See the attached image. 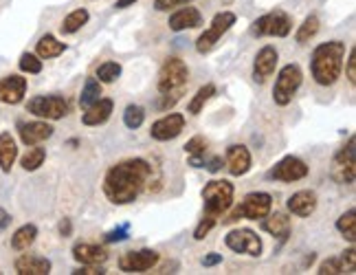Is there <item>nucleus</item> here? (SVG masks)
I'll return each mask as SVG.
<instances>
[{"mask_svg":"<svg viewBox=\"0 0 356 275\" xmlns=\"http://www.w3.org/2000/svg\"><path fill=\"white\" fill-rule=\"evenodd\" d=\"M152 181V163L145 159H123L104 176V194L113 205H130Z\"/></svg>","mask_w":356,"mask_h":275,"instance_id":"1","label":"nucleus"},{"mask_svg":"<svg viewBox=\"0 0 356 275\" xmlns=\"http://www.w3.org/2000/svg\"><path fill=\"white\" fill-rule=\"evenodd\" d=\"M343 60H346V42L330 40V42L319 45L312 51L310 58L312 79L319 86H334L341 77V71H343Z\"/></svg>","mask_w":356,"mask_h":275,"instance_id":"2","label":"nucleus"},{"mask_svg":"<svg viewBox=\"0 0 356 275\" xmlns=\"http://www.w3.org/2000/svg\"><path fill=\"white\" fill-rule=\"evenodd\" d=\"M234 194H236V187L234 183L229 181H209L207 185L202 187V203H204V216H211V218H220L225 216L231 205H234Z\"/></svg>","mask_w":356,"mask_h":275,"instance_id":"3","label":"nucleus"},{"mask_svg":"<svg viewBox=\"0 0 356 275\" xmlns=\"http://www.w3.org/2000/svg\"><path fill=\"white\" fill-rule=\"evenodd\" d=\"M189 81V66L181 58H168L159 71V93L181 97Z\"/></svg>","mask_w":356,"mask_h":275,"instance_id":"4","label":"nucleus"},{"mask_svg":"<svg viewBox=\"0 0 356 275\" xmlns=\"http://www.w3.org/2000/svg\"><path fill=\"white\" fill-rule=\"evenodd\" d=\"M270 210H273V196L268 194V191H249L238 207L231 212L227 218H222V223L231 225V223H238L240 218L262 220Z\"/></svg>","mask_w":356,"mask_h":275,"instance_id":"5","label":"nucleus"},{"mask_svg":"<svg viewBox=\"0 0 356 275\" xmlns=\"http://www.w3.org/2000/svg\"><path fill=\"white\" fill-rule=\"evenodd\" d=\"M293 31V18L286 11L275 9L259 16L251 24V36L255 38H286Z\"/></svg>","mask_w":356,"mask_h":275,"instance_id":"6","label":"nucleus"},{"mask_svg":"<svg viewBox=\"0 0 356 275\" xmlns=\"http://www.w3.org/2000/svg\"><path fill=\"white\" fill-rule=\"evenodd\" d=\"M68 100L62 95H35L29 102H26V113H31L38 119H47V121H58L68 115Z\"/></svg>","mask_w":356,"mask_h":275,"instance_id":"7","label":"nucleus"},{"mask_svg":"<svg viewBox=\"0 0 356 275\" xmlns=\"http://www.w3.org/2000/svg\"><path fill=\"white\" fill-rule=\"evenodd\" d=\"M301 79H304V73H301L299 64H286L277 73L275 86H273V102L277 106H289L301 86Z\"/></svg>","mask_w":356,"mask_h":275,"instance_id":"8","label":"nucleus"},{"mask_svg":"<svg viewBox=\"0 0 356 275\" xmlns=\"http://www.w3.org/2000/svg\"><path fill=\"white\" fill-rule=\"evenodd\" d=\"M236 24V13L234 11H220L216 13L213 20H211V26L207 31H202L200 38L196 40V51L200 55H207L216 49V45L220 42V38L231 29V26Z\"/></svg>","mask_w":356,"mask_h":275,"instance_id":"9","label":"nucleus"},{"mask_svg":"<svg viewBox=\"0 0 356 275\" xmlns=\"http://www.w3.org/2000/svg\"><path fill=\"white\" fill-rule=\"evenodd\" d=\"M354 136H350L346 146H341L337 150V155L332 159V168H330V176L332 181L339 185H352L354 176H356V159H354Z\"/></svg>","mask_w":356,"mask_h":275,"instance_id":"10","label":"nucleus"},{"mask_svg":"<svg viewBox=\"0 0 356 275\" xmlns=\"http://www.w3.org/2000/svg\"><path fill=\"white\" fill-rule=\"evenodd\" d=\"M308 176V165L301 161L299 157H284L282 161H277L273 168L266 172L268 181H280V183H295L301 181V178Z\"/></svg>","mask_w":356,"mask_h":275,"instance_id":"11","label":"nucleus"},{"mask_svg":"<svg viewBox=\"0 0 356 275\" xmlns=\"http://www.w3.org/2000/svg\"><path fill=\"white\" fill-rule=\"evenodd\" d=\"M225 244L234 253L251 256V258L262 256V240H259V236L253 229H234V231H229L225 236Z\"/></svg>","mask_w":356,"mask_h":275,"instance_id":"12","label":"nucleus"},{"mask_svg":"<svg viewBox=\"0 0 356 275\" xmlns=\"http://www.w3.org/2000/svg\"><path fill=\"white\" fill-rule=\"evenodd\" d=\"M161 256L154 249H139V251H126L119 258V269L123 273H145L159 265Z\"/></svg>","mask_w":356,"mask_h":275,"instance_id":"13","label":"nucleus"},{"mask_svg":"<svg viewBox=\"0 0 356 275\" xmlns=\"http://www.w3.org/2000/svg\"><path fill=\"white\" fill-rule=\"evenodd\" d=\"M183 130H185V115L170 113V115L161 117L159 121L152 123V128H149V136H152L154 141H172Z\"/></svg>","mask_w":356,"mask_h":275,"instance_id":"14","label":"nucleus"},{"mask_svg":"<svg viewBox=\"0 0 356 275\" xmlns=\"http://www.w3.org/2000/svg\"><path fill=\"white\" fill-rule=\"evenodd\" d=\"M53 128L51 123H47V119H38V121H18V134L20 141L29 148V146H40L44 143L47 139L53 136Z\"/></svg>","mask_w":356,"mask_h":275,"instance_id":"15","label":"nucleus"},{"mask_svg":"<svg viewBox=\"0 0 356 275\" xmlns=\"http://www.w3.org/2000/svg\"><path fill=\"white\" fill-rule=\"evenodd\" d=\"M277 62H280V53L273 45H266L257 51L255 60H253V79L257 84H264V81L275 73Z\"/></svg>","mask_w":356,"mask_h":275,"instance_id":"16","label":"nucleus"},{"mask_svg":"<svg viewBox=\"0 0 356 275\" xmlns=\"http://www.w3.org/2000/svg\"><path fill=\"white\" fill-rule=\"evenodd\" d=\"M26 95V77L22 75H7L0 79V104L16 106Z\"/></svg>","mask_w":356,"mask_h":275,"instance_id":"17","label":"nucleus"},{"mask_svg":"<svg viewBox=\"0 0 356 275\" xmlns=\"http://www.w3.org/2000/svg\"><path fill=\"white\" fill-rule=\"evenodd\" d=\"M225 165H227V170H229L231 176H244L253 165L249 148L238 146V143L229 146L227 148V157H225Z\"/></svg>","mask_w":356,"mask_h":275,"instance_id":"18","label":"nucleus"},{"mask_svg":"<svg viewBox=\"0 0 356 275\" xmlns=\"http://www.w3.org/2000/svg\"><path fill=\"white\" fill-rule=\"evenodd\" d=\"M18 275H49L51 273V260L38 253H22L13 262Z\"/></svg>","mask_w":356,"mask_h":275,"instance_id":"19","label":"nucleus"},{"mask_svg":"<svg viewBox=\"0 0 356 275\" xmlns=\"http://www.w3.org/2000/svg\"><path fill=\"white\" fill-rule=\"evenodd\" d=\"M286 207L297 218H308L317 210V194L312 189H299L286 201Z\"/></svg>","mask_w":356,"mask_h":275,"instance_id":"20","label":"nucleus"},{"mask_svg":"<svg viewBox=\"0 0 356 275\" xmlns=\"http://www.w3.org/2000/svg\"><path fill=\"white\" fill-rule=\"evenodd\" d=\"M200 24H202V13L196 7H181L172 13L168 22V26L176 33L187 31V29H198Z\"/></svg>","mask_w":356,"mask_h":275,"instance_id":"21","label":"nucleus"},{"mask_svg":"<svg viewBox=\"0 0 356 275\" xmlns=\"http://www.w3.org/2000/svg\"><path fill=\"white\" fill-rule=\"evenodd\" d=\"M262 229L266 233H270L273 238H277L280 242H286L291 236V218L282 214V212H275V214H266L262 218Z\"/></svg>","mask_w":356,"mask_h":275,"instance_id":"22","label":"nucleus"},{"mask_svg":"<svg viewBox=\"0 0 356 275\" xmlns=\"http://www.w3.org/2000/svg\"><path fill=\"white\" fill-rule=\"evenodd\" d=\"M113 108H115V102L111 97H102L99 102H95L90 108L84 110V115H81V123L84 126H102L113 115Z\"/></svg>","mask_w":356,"mask_h":275,"instance_id":"23","label":"nucleus"},{"mask_svg":"<svg viewBox=\"0 0 356 275\" xmlns=\"http://www.w3.org/2000/svg\"><path fill=\"white\" fill-rule=\"evenodd\" d=\"M73 258L79 265H104L108 260V251L92 242H77L73 246Z\"/></svg>","mask_w":356,"mask_h":275,"instance_id":"24","label":"nucleus"},{"mask_svg":"<svg viewBox=\"0 0 356 275\" xmlns=\"http://www.w3.org/2000/svg\"><path fill=\"white\" fill-rule=\"evenodd\" d=\"M18 159V146L11 132H0V170L5 174L11 172L13 163Z\"/></svg>","mask_w":356,"mask_h":275,"instance_id":"25","label":"nucleus"},{"mask_svg":"<svg viewBox=\"0 0 356 275\" xmlns=\"http://www.w3.org/2000/svg\"><path fill=\"white\" fill-rule=\"evenodd\" d=\"M66 51V45L60 42V40L56 36H42L38 40V45H35V55L40 60H53V58H60V55Z\"/></svg>","mask_w":356,"mask_h":275,"instance_id":"26","label":"nucleus"},{"mask_svg":"<svg viewBox=\"0 0 356 275\" xmlns=\"http://www.w3.org/2000/svg\"><path fill=\"white\" fill-rule=\"evenodd\" d=\"M88 20H90V13H88V9L79 7V9H75V11L68 13V16L62 20V24H60V31H62V36H73V33H77V31H79L84 24H88Z\"/></svg>","mask_w":356,"mask_h":275,"instance_id":"27","label":"nucleus"},{"mask_svg":"<svg viewBox=\"0 0 356 275\" xmlns=\"http://www.w3.org/2000/svg\"><path fill=\"white\" fill-rule=\"evenodd\" d=\"M35 238H38V227L31 225V223L29 225H22L11 236V249L13 251H26L35 242Z\"/></svg>","mask_w":356,"mask_h":275,"instance_id":"28","label":"nucleus"},{"mask_svg":"<svg viewBox=\"0 0 356 275\" xmlns=\"http://www.w3.org/2000/svg\"><path fill=\"white\" fill-rule=\"evenodd\" d=\"M99 100H102V81L97 77H88L84 88H81V95H79V106H81V110L90 108L95 102H99Z\"/></svg>","mask_w":356,"mask_h":275,"instance_id":"29","label":"nucleus"},{"mask_svg":"<svg viewBox=\"0 0 356 275\" xmlns=\"http://www.w3.org/2000/svg\"><path fill=\"white\" fill-rule=\"evenodd\" d=\"M44 161H47V150L40 146H29L26 155H22V159H20V165L24 172H35L42 168Z\"/></svg>","mask_w":356,"mask_h":275,"instance_id":"30","label":"nucleus"},{"mask_svg":"<svg viewBox=\"0 0 356 275\" xmlns=\"http://www.w3.org/2000/svg\"><path fill=\"white\" fill-rule=\"evenodd\" d=\"M337 231L343 236L350 244L356 242V212L354 210H348L346 214H341L337 218Z\"/></svg>","mask_w":356,"mask_h":275,"instance_id":"31","label":"nucleus"},{"mask_svg":"<svg viewBox=\"0 0 356 275\" xmlns=\"http://www.w3.org/2000/svg\"><path fill=\"white\" fill-rule=\"evenodd\" d=\"M216 95V84H204V86H200L198 88V93L191 97V102H189V106H187V113L189 115H198L200 110L207 106V102L213 97Z\"/></svg>","mask_w":356,"mask_h":275,"instance_id":"32","label":"nucleus"},{"mask_svg":"<svg viewBox=\"0 0 356 275\" xmlns=\"http://www.w3.org/2000/svg\"><path fill=\"white\" fill-rule=\"evenodd\" d=\"M319 33V18L314 16V13H310V16L304 20V24H299V29H297V36H295V40L299 45H306V42H310V40Z\"/></svg>","mask_w":356,"mask_h":275,"instance_id":"33","label":"nucleus"},{"mask_svg":"<svg viewBox=\"0 0 356 275\" xmlns=\"http://www.w3.org/2000/svg\"><path fill=\"white\" fill-rule=\"evenodd\" d=\"M143 121H145V110L139 104L126 106V110H123V123H126V128L136 130L143 126Z\"/></svg>","mask_w":356,"mask_h":275,"instance_id":"34","label":"nucleus"},{"mask_svg":"<svg viewBox=\"0 0 356 275\" xmlns=\"http://www.w3.org/2000/svg\"><path fill=\"white\" fill-rule=\"evenodd\" d=\"M121 77V64L119 62H104L97 66V79L102 84H115Z\"/></svg>","mask_w":356,"mask_h":275,"instance_id":"35","label":"nucleus"},{"mask_svg":"<svg viewBox=\"0 0 356 275\" xmlns=\"http://www.w3.org/2000/svg\"><path fill=\"white\" fill-rule=\"evenodd\" d=\"M18 66H20L22 73H29V75L42 73V60H40L35 53H22L20 60H18Z\"/></svg>","mask_w":356,"mask_h":275,"instance_id":"36","label":"nucleus"},{"mask_svg":"<svg viewBox=\"0 0 356 275\" xmlns=\"http://www.w3.org/2000/svg\"><path fill=\"white\" fill-rule=\"evenodd\" d=\"M319 275H339V273H346V267L341 262V258H327L319 265Z\"/></svg>","mask_w":356,"mask_h":275,"instance_id":"37","label":"nucleus"},{"mask_svg":"<svg viewBox=\"0 0 356 275\" xmlns=\"http://www.w3.org/2000/svg\"><path fill=\"white\" fill-rule=\"evenodd\" d=\"M185 152L189 157H200L207 152V141H204V136H194V139H189L185 143Z\"/></svg>","mask_w":356,"mask_h":275,"instance_id":"38","label":"nucleus"},{"mask_svg":"<svg viewBox=\"0 0 356 275\" xmlns=\"http://www.w3.org/2000/svg\"><path fill=\"white\" fill-rule=\"evenodd\" d=\"M218 225V220L211 218V216H202V220L198 223V227L194 229V240H204L207 238V233Z\"/></svg>","mask_w":356,"mask_h":275,"instance_id":"39","label":"nucleus"},{"mask_svg":"<svg viewBox=\"0 0 356 275\" xmlns=\"http://www.w3.org/2000/svg\"><path fill=\"white\" fill-rule=\"evenodd\" d=\"M128 229H130V225H128V223L119 225L117 229L104 233V242L111 244V242H123V240H128Z\"/></svg>","mask_w":356,"mask_h":275,"instance_id":"40","label":"nucleus"},{"mask_svg":"<svg viewBox=\"0 0 356 275\" xmlns=\"http://www.w3.org/2000/svg\"><path fill=\"white\" fill-rule=\"evenodd\" d=\"M339 258H341V262H343V267H346L348 273H354L356 271V249H354V244L350 246V249H346L343 253H341Z\"/></svg>","mask_w":356,"mask_h":275,"instance_id":"41","label":"nucleus"},{"mask_svg":"<svg viewBox=\"0 0 356 275\" xmlns=\"http://www.w3.org/2000/svg\"><path fill=\"white\" fill-rule=\"evenodd\" d=\"M189 3H194V0H154V9L156 11H170L174 7H183Z\"/></svg>","mask_w":356,"mask_h":275,"instance_id":"42","label":"nucleus"},{"mask_svg":"<svg viewBox=\"0 0 356 275\" xmlns=\"http://www.w3.org/2000/svg\"><path fill=\"white\" fill-rule=\"evenodd\" d=\"M106 269L104 265H81L77 271H73V275H104Z\"/></svg>","mask_w":356,"mask_h":275,"instance_id":"43","label":"nucleus"},{"mask_svg":"<svg viewBox=\"0 0 356 275\" xmlns=\"http://www.w3.org/2000/svg\"><path fill=\"white\" fill-rule=\"evenodd\" d=\"M346 75H348V81L354 86V84H356V51H354V49L350 51L348 66H346Z\"/></svg>","mask_w":356,"mask_h":275,"instance_id":"44","label":"nucleus"},{"mask_svg":"<svg viewBox=\"0 0 356 275\" xmlns=\"http://www.w3.org/2000/svg\"><path fill=\"white\" fill-rule=\"evenodd\" d=\"M222 165H225L222 157H213V159H207V161H204V170L211 172V174H216V172H220V170H222Z\"/></svg>","mask_w":356,"mask_h":275,"instance_id":"45","label":"nucleus"},{"mask_svg":"<svg viewBox=\"0 0 356 275\" xmlns=\"http://www.w3.org/2000/svg\"><path fill=\"white\" fill-rule=\"evenodd\" d=\"M58 231H60V236H62V238L73 236V223H71V218H62V220H60V225H58Z\"/></svg>","mask_w":356,"mask_h":275,"instance_id":"46","label":"nucleus"},{"mask_svg":"<svg viewBox=\"0 0 356 275\" xmlns=\"http://www.w3.org/2000/svg\"><path fill=\"white\" fill-rule=\"evenodd\" d=\"M202 267H216V265H220L222 262V256L220 253H207V256H202Z\"/></svg>","mask_w":356,"mask_h":275,"instance_id":"47","label":"nucleus"},{"mask_svg":"<svg viewBox=\"0 0 356 275\" xmlns=\"http://www.w3.org/2000/svg\"><path fill=\"white\" fill-rule=\"evenodd\" d=\"M9 225H11V214L5 212V210H0V231H5Z\"/></svg>","mask_w":356,"mask_h":275,"instance_id":"48","label":"nucleus"},{"mask_svg":"<svg viewBox=\"0 0 356 275\" xmlns=\"http://www.w3.org/2000/svg\"><path fill=\"white\" fill-rule=\"evenodd\" d=\"M136 3V0H117V9H128V7H132Z\"/></svg>","mask_w":356,"mask_h":275,"instance_id":"49","label":"nucleus"}]
</instances>
